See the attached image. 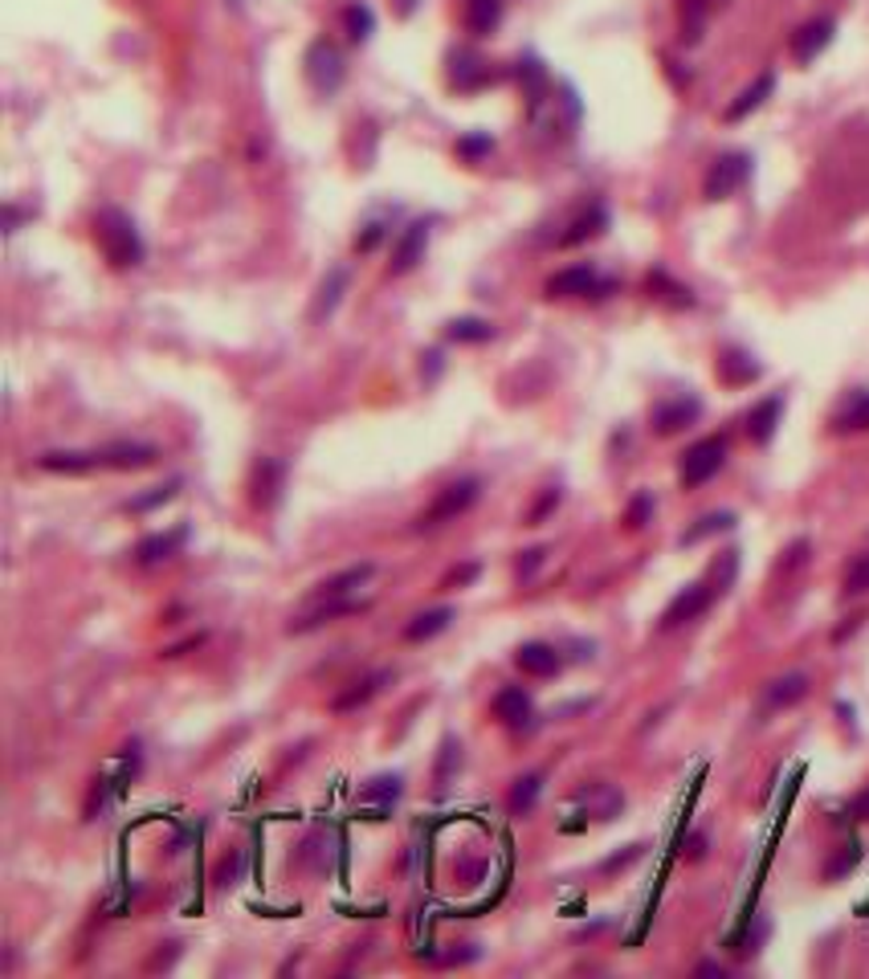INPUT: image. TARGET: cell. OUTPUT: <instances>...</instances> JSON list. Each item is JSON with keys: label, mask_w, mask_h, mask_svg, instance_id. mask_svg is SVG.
<instances>
[{"label": "cell", "mask_w": 869, "mask_h": 979, "mask_svg": "<svg viewBox=\"0 0 869 979\" xmlns=\"http://www.w3.org/2000/svg\"><path fill=\"white\" fill-rule=\"evenodd\" d=\"M531 714H535V706H531V694L522 690V686H507V690L494 694V719L510 727V731H522V727H531Z\"/></svg>", "instance_id": "cell-14"}, {"label": "cell", "mask_w": 869, "mask_h": 979, "mask_svg": "<svg viewBox=\"0 0 869 979\" xmlns=\"http://www.w3.org/2000/svg\"><path fill=\"white\" fill-rule=\"evenodd\" d=\"M445 339L450 344H490L494 339V323L478 315H462L445 323Z\"/></svg>", "instance_id": "cell-29"}, {"label": "cell", "mask_w": 869, "mask_h": 979, "mask_svg": "<svg viewBox=\"0 0 869 979\" xmlns=\"http://www.w3.org/2000/svg\"><path fill=\"white\" fill-rule=\"evenodd\" d=\"M360 600H327L323 608H315V612H306V617L298 620H290V633H311V629H319V624H327V620H339V617H351V612H360Z\"/></svg>", "instance_id": "cell-28"}, {"label": "cell", "mask_w": 869, "mask_h": 979, "mask_svg": "<svg viewBox=\"0 0 869 979\" xmlns=\"http://www.w3.org/2000/svg\"><path fill=\"white\" fill-rule=\"evenodd\" d=\"M184 539H189V527H184V522H180V527H172V531H163V534H147L144 543L135 548V563H139V567H156V563H168L176 551L184 548Z\"/></svg>", "instance_id": "cell-16"}, {"label": "cell", "mask_w": 869, "mask_h": 979, "mask_svg": "<svg viewBox=\"0 0 869 979\" xmlns=\"http://www.w3.org/2000/svg\"><path fill=\"white\" fill-rule=\"evenodd\" d=\"M156 458H160V449L144 446V441H115V446L99 449L102 470H147Z\"/></svg>", "instance_id": "cell-13"}, {"label": "cell", "mask_w": 869, "mask_h": 979, "mask_svg": "<svg viewBox=\"0 0 869 979\" xmlns=\"http://www.w3.org/2000/svg\"><path fill=\"white\" fill-rule=\"evenodd\" d=\"M771 90H776V74H759L752 87L735 94V102H731V106L723 111V119H726V123H740V119L755 115V111H759V106L771 99Z\"/></svg>", "instance_id": "cell-20"}, {"label": "cell", "mask_w": 869, "mask_h": 979, "mask_svg": "<svg viewBox=\"0 0 869 979\" xmlns=\"http://www.w3.org/2000/svg\"><path fill=\"white\" fill-rule=\"evenodd\" d=\"M857 862H861V849H857V845H845V853H840V857H833V862L825 865V878L837 881L840 874H845V869H854Z\"/></svg>", "instance_id": "cell-44"}, {"label": "cell", "mask_w": 869, "mask_h": 979, "mask_svg": "<svg viewBox=\"0 0 869 979\" xmlns=\"http://www.w3.org/2000/svg\"><path fill=\"white\" fill-rule=\"evenodd\" d=\"M617 282H605L592 266H567L560 274L548 278V299H605Z\"/></svg>", "instance_id": "cell-6"}, {"label": "cell", "mask_w": 869, "mask_h": 979, "mask_svg": "<svg viewBox=\"0 0 869 979\" xmlns=\"http://www.w3.org/2000/svg\"><path fill=\"white\" fill-rule=\"evenodd\" d=\"M503 25V0H465V30L474 37H490Z\"/></svg>", "instance_id": "cell-26"}, {"label": "cell", "mask_w": 869, "mask_h": 979, "mask_svg": "<svg viewBox=\"0 0 869 979\" xmlns=\"http://www.w3.org/2000/svg\"><path fill=\"white\" fill-rule=\"evenodd\" d=\"M828 429L833 432H866L869 429V389H849L837 401V408L828 413Z\"/></svg>", "instance_id": "cell-12"}, {"label": "cell", "mask_w": 869, "mask_h": 979, "mask_svg": "<svg viewBox=\"0 0 869 979\" xmlns=\"http://www.w3.org/2000/svg\"><path fill=\"white\" fill-rule=\"evenodd\" d=\"M429 221H413L405 233H400V241L392 249V261H388V274L392 278H405L413 274L420 261H425V249H429Z\"/></svg>", "instance_id": "cell-8"}, {"label": "cell", "mask_w": 869, "mask_h": 979, "mask_svg": "<svg viewBox=\"0 0 869 979\" xmlns=\"http://www.w3.org/2000/svg\"><path fill=\"white\" fill-rule=\"evenodd\" d=\"M490 151H494L490 135H465V139H458V156L470 159V164H478V159L490 156Z\"/></svg>", "instance_id": "cell-43"}, {"label": "cell", "mask_w": 869, "mask_h": 979, "mask_svg": "<svg viewBox=\"0 0 869 979\" xmlns=\"http://www.w3.org/2000/svg\"><path fill=\"white\" fill-rule=\"evenodd\" d=\"M723 0H681V37L686 42H698L702 37V25H707V16L719 9Z\"/></svg>", "instance_id": "cell-32"}, {"label": "cell", "mask_w": 869, "mask_h": 979, "mask_svg": "<svg viewBox=\"0 0 869 979\" xmlns=\"http://www.w3.org/2000/svg\"><path fill=\"white\" fill-rule=\"evenodd\" d=\"M343 25H348L351 42L360 45V42H368V37H372V30H376V16H372V9H368V4H360V0H356V4H348V9H343Z\"/></svg>", "instance_id": "cell-36"}, {"label": "cell", "mask_w": 869, "mask_h": 979, "mask_svg": "<svg viewBox=\"0 0 869 979\" xmlns=\"http://www.w3.org/2000/svg\"><path fill=\"white\" fill-rule=\"evenodd\" d=\"M42 470L49 474H87V470H102L99 465V449H90V453H78V449H58V453H42L37 458Z\"/></svg>", "instance_id": "cell-24"}, {"label": "cell", "mask_w": 869, "mask_h": 979, "mask_svg": "<svg viewBox=\"0 0 869 979\" xmlns=\"http://www.w3.org/2000/svg\"><path fill=\"white\" fill-rule=\"evenodd\" d=\"M539 792H543V776H519V779H515V788H510V796H507L510 817H527V812L535 808Z\"/></svg>", "instance_id": "cell-33"}, {"label": "cell", "mask_w": 869, "mask_h": 979, "mask_svg": "<svg viewBox=\"0 0 869 979\" xmlns=\"http://www.w3.org/2000/svg\"><path fill=\"white\" fill-rule=\"evenodd\" d=\"M849 817H854V821H869V792H861L854 804H849Z\"/></svg>", "instance_id": "cell-50"}, {"label": "cell", "mask_w": 869, "mask_h": 979, "mask_svg": "<svg viewBox=\"0 0 869 979\" xmlns=\"http://www.w3.org/2000/svg\"><path fill=\"white\" fill-rule=\"evenodd\" d=\"M800 563H809V539H797L792 548L783 551V560L776 572H792V567H800Z\"/></svg>", "instance_id": "cell-48"}, {"label": "cell", "mask_w": 869, "mask_h": 979, "mask_svg": "<svg viewBox=\"0 0 869 979\" xmlns=\"http://www.w3.org/2000/svg\"><path fill=\"white\" fill-rule=\"evenodd\" d=\"M400 796V776H376L360 792V804H392Z\"/></svg>", "instance_id": "cell-39"}, {"label": "cell", "mask_w": 869, "mask_h": 979, "mask_svg": "<svg viewBox=\"0 0 869 979\" xmlns=\"http://www.w3.org/2000/svg\"><path fill=\"white\" fill-rule=\"evenodd\" d=\"M458 767H462V743H458V739H445V743H441V755H437V772H433L437 796H445V788H450V779Z\"/></svg>", "instance_id": "cell-34"}, {"label": "cell", "mask_w": 869, "mask_h": 979, "mask_svg": "<svg viewBox=\"0 0 869 979\" xmlns=\"http://www.w3.org/2000/svg\"><path fill=\"white\" fill-rule=\"evenodd\" d=\"M306 82L315 94H335L343 87V54L327 37L311 42V49H306Z\"/></svg>", "instance_id": "cell-5"}, {"label": "cell", "mask_w": 869, "mask_h": 979, "mask_svg": "<svg viewBox=\"0 0 869 979\" xmlns=\"http://www.w3.org/2000/svg\"><path fill=\"white\" fill-rule=\"evenodd\" d=\"M735 527V515L731 510H714V515H702V519L690 527V531L681 534V548H690V543H702V539H710V534H719V531H731Z\"/></svg>", "instance_id": "cell-35"}, {"label": "cell", "mask_w": 869, "mask_h": 979, "mask_svg": "<svg viewBox=\"0 0 869 979\" xmlns=\"http://www.w3.org/2000/svg\"><path fill=\"white\" fill-rule=\"evenodd\" d=\"M560 498H564V494H560V486H555V490H548V494H543V498H539V503H535V510H531V515H527V527H539V522L548 519L551 510H555V506H560Z\"/></svg>", "instance_id": "cell-47"}, {"label": "cell", "mask_w": 869, "mask_h": 979, "mask_svg": "<svg viewBox=\"0 0 869 979\" xmlns=\"http://www.w3.org/2000/svg\"><path fill=\"white\" fill-rule=\"evenodd\" d=\"M605 229H609V209H605V204H592L588 213H579L576 221L567 225V233L560 237V245L572 249V245H584V241H592V237H600Z\"/></svg>", "instance_id": "cell-25"}, {"label": "cell", "mask_w": 869, "mask_h": 979, "mask_svg": "<svg viewBox=\"0 0 869 979\" xmlns=\"http://www.w3.org/2000/svg\"><path fill=\"white\" fill-rule=\"evenodd\" d=\"M804 694H809V674H783L764 690L759 710H764V714H771V710H788V706H797Z\"/></svg>", "instance_id": "cell-21"}, {"label": "cell", "mask_w": 869, "mask_h": 979, "mask_svg": "<svg viewBox=\"0 0 869 979\" xmlns=\"http://www.w3.org/2000/svg\"><path fill=\"white\" fill-rule=\"evenodd\" d=\"M653 519V494H633V503H629V510H624V531H641V527H650Z\"/></svg>", "instance_id": "cell-40"}, {"label": "cell", "mask_w": 869, "mask_h": 979, "mask_svg": "<svg viewBox=\"0 0 869 979\" xmlns=\"http://www.w3.org/2000/svg\"><path fill=\"white\" fill-rule=\"evenodd\" d=\"M735 572H740V551H723V555H719V563H714V592L731 588Z\"/></svg>", "instance_id": "cell-42"}, {"label": "cell", "mask_w": 869, "mask_h": 979, "mask_svg": "<svg viewBox=\"0 0 869 979\" xmlns=\"http://www.w3.org/2000/svg\"><path fill=\"white\" fill-rule=\"evenodd\" d=\"M714 584H690V588H681L674 600L666 605V612H662V633H669V629H681V624H690V620H698L702 612H707L710 605H714Z\"/></svg>", "instance_id": "cell-7"}, {"label": "cell", "mask_w": 869, "mask_h": 979, "mask_svg": "<svg viewBox=\"0 0 869 979\" xmlns=\"http://www.w3.org/2000/svg\"><path fill=\"white\" fill-rule=\"evenodd\" d=\"M453 612L450 605H441V608H429V612H420V617L408 620V629H405V641H433L437 633H445L453 624Z\"/></svg>", "instance_id": "cell-27"}, {"label": "cell", "mask_w": 869, "mask_h": 979, "mask_svg": "<svg viewBox=\"0 0 869 979\" xmlns=\"http://www.w3.org/2000/svg\"><path fill=\"white\" fill-rule=\"evenodd\" d=\"M702 417V401L698 396H669L653 408V432L657 437H674V432L690 429Z\"/></svg>", "instance_id": "cell-10"}, {"label": "cell", "mask_w": 869, "mask_h": 979, "mask_svg": "<svg viewBox=\"0 0 869 979\" xmlns=\"http://www.w3.org/2000/svg\"><path fill=\"white\" fill-rule=\"evenodd\" d=\"M348 294V266H335L331 274L323 278L319 290H315V303H311V323H327L335 315V306L343 303Z\"/></svg>", "instance_id": "cell-17"}, {"label": "cell", "mask_w": 869, "mask_h": 979, "mask_svg": "<svg viewBox=\"0 0 869 979\" xmlns=\"http://www.w3.org/2000/svg\"><path fill=\"white\" fill-rule=\"evenodd\" d=\"M204 637L196 633V637H189V641H180V645H172V649H163V657H180V653H189V649H196L201 645Z\"/></svg>", "instance_id": "cell-51"}, {"label": "cell", "mask_w": 869, "mask_h": 979, "mask_svg": "<svg viewBox=\"0 0 869 979\" xmlns=\"http://www.w3.org/2000/svg\"><path fill=\"white\" fill-rule=\"evenodd\" d=\"M241 869H246V853H237V857H233V862H221V869H217V881H221V886H233V881L241 878Z\"/></svg>", "instance_id": "cell-49"}, {"label": "cell", "mask_w": 869, "mask_h": 979, "mask_svg": "<svg viewBox=\"0 0 869 979\" xmlns=\"http://www.w3.org/2000/svg\"><path fill=\"white\" fill-rule=\"evenodd\" d=\"M388 669H376V674H368L363 677V682H356V686H351L348 694H339V698H335V714H348V710H356V706H363L368 702V698H372V694H380V686H384V682H388Z\"/></svg>", "instance_id": "cell-31"}, {"label": "cell", "mask_w": 869, "mask_h": 979, "mask_svg": "<svg viewBox=\"0 0 869 979\" xmlns=\"http://www.w3.org/2000/svg\"><path fill=\"white\" fill-rule=\"evenodd\" d=\"M548 560V548H531V551H522L519 563H515V576L519 579H531L539 572V563Z\"/></svg>", "instance_id": "cell-46"}, {"label": "cell", "mask_w": 869, "mask_h": 979, "mask_svg": "<svg viewBox=\"0 0 869 979\" xmlns=\"http://www.w3.org/2000/svg\"><path fill=\"white\" fill-rule=\"evenodd\" d=\"M645 286H650V294H657L662 303L695 306V294H690V290H686V286H678V282H669V278L662 274V270H657V274H650V282H645Z\"/></svg>", "instance_id": "cell-37"}, {"label": "cell", "mask_w": 869, "mask_h": 979, "mask_svg": "<svg viewBox=\"0 0 869 979\" xmlns=\"http://www.w3.org/2000/svg\"><path fill=\"white\" fill-rule=\"evenodd\" d=\"M726 461V437H702L698 446H690L681 453V486L695 490L707 486L710 477L723 470Z\"/></svg>", "instance_id": "cell-4"}, {"label": "cell", "mask_w": 869, "mask_h": 979, "mask_svg": "<svg viewBox=\"0 0 869 979\" xmlns=\"http://www.w3.org/2000/svg\"><path fill=\"white\" fill-rule=\"evenodd\" d=\"M450 82L458 90H478L490 82V66L478 58V54H470V49H453L450 54Z\"/></svg>", "instance_id": "cell-19"}, {"label": "cell", "mask_w": 869, "mask_h": 979, "mask_svg": "<svg viewBox=\"0 0 869 979\" xmlns=\"http://www.w3.org/2000/svg\"><path fill=\"white\" fill-rule=\"evenodd\" d=\"M372 576H376V563H356V567H343L339 576L315 584V600H335V596H348V592L363 588V584H368Z\"/></svg>", "instance_id": "cell-22"}, {"label": "cell", "mask_w": 869, "mask_h": 979, "mask_svg": "<svg viewBox=\"0 0 869 979\" xmlns=\"http://www.w3.org/2000/svg\"><path fill=\"white\" fill-rule=\"evenodd\" d=\"M579 804H588V812L592 817H600V821H612L617 812H621V792L612 788V784H592V788H584V792L576 796Z\"/></svg>", "instance_id": "cell-30"}, {"label": "cell", "mask_w": 869, "mask_h": 979, "mask_svg": "<svg viewBox=\"0 0 869 979\" xmlns=\"http://www.w3.org/2000/svg\"><path fill=\"white\" fill-rule=\"evenodd\" d=\"M780 417H783V396H768V401H759L747 413V437H752L755 446H768L771 437H776V429H780Z\"/></svg>", "instance_id": "cell-18"}, {"label": "cell", "mask_w": 869, "mask_h": 979, "mask_svg": "<svg viewBox=\"0 0 869 979\" xmlns=\"http://www.w3.org/2000/svg\"><path fill=\"white\" fill-rule=\"evenodd\" d=\"M176 490H180V477H172V482H163V486H151V494H139V498H131L127 510H135V515H147V510H156V506L172 503Z\"/></svg>", "instance_id": "cell-38"}, {"label": "cell", "mask_w": 869, "mask_h": 979, "mask_svg": "<svg viewBox=\"0 0 869 979\" xmlns=\"http://www.w3.org/2000/svg\"><path fill=\"white\" fill-rule=\"evenodd\" d=\"M866 592H869V551L857 555L849 563V572H845V596H866Z\"/></svg>", "instance_id": "cell-41"}, {"label": "cell", "mask_w": 869, "mask_h": 979, "mask_svg": "<svg viewBox=\"0 0 869 979\" xmlns=\"http://www.w3.org/2000/svg\"><path fill=\"white\" fill-rule=\"evenodd\" d=\"M698 976H723V967H719V964H702V967H698Z\"/></svg>", "instance_id": "cell-52"}, {"label": "cell", "mask_w": 869, "mask_h": 979, "mask_svg": "<svg viewBox=\"0 0 869 979\" xmlns=\"http://www.w3.org/2000/svg\"><path fill=\"white\" fill-rule=\"evenodd\" d=\"M94 241H99L102 258L111 261L115 270H127V266H139L144 261V237L135 229V221H131L123 209H99L94 216Z\"/></svg>", "instance_id": "cell-1"}, {"label": "cell", "mask_w": 869, "mask_h": 979, "mask_svg": "<svg viewBox=\"0 0 869 979\" xmlns=\"http://www.w3.org/2000/svg\"><path fill=\"white\" fill-rule=\"evenodd\" d=\"M282 486H286V465L278 458H261L253 465V477H249V503L261 506V510H274L278 498H282Z\"/></svg>", "instance_id": "cell-11"}, {"label": "cell", "mask_w": 869, "mask_h": 979, "mask_svg": "<svg viewBox=\"0 0 869 979\" xmlns=\"http://www.w3.org/2000/svg\"><path fill=\"white\" fill-rule=\"evenodd\" d=\"M759 372H764V368H759L747 351H740V347H726L723 356H719V380L731 384V389H743V384L759 380Z\"/></svg>", "instance_id": "cell-23"}, {"label": "cell", "mask_w": 869, "mask_h": 979, "mask_svg": "<svg viewBox=\"0 0 869 979\" xmlns=\"http://www.w3.org/2000/svg\"><path fill=\"white\" fill-rule=\"evenodd\" d=\"M478 494H482V482L478 477H458V482H450V486H441L437 490V498L425 510L417 515V531H433V527H445V522H458L470 510V506L478 503Z\"/></svg>", "instance_id": "cell-2"}, {"label": "cell", "mask_w": 869, "mask_h": 979, "mask_svg": "<svg viewBox=\"0 0 869 979\" xmlns=\"http://www.w3.org/2000/svg\"><path fill=\"white\" fill-rule=\"evenodd\" d=\"M478 563H462V567H453L450 576L441 579V592H453V588H465V584H474L478 579Z\"/></svg>", "instance_id": "cell-45"}, {"label": "cell", "mask_w": 869, "mask_h": 979, "mask_svg": "<svg viewBox=\"0 0 869 979\" xmlns=\"http://www.w3.org/2000/svg\"><path fill=\"white\" fill-rule=\"evenodd\" d=\"M752 176V156L747 151H723V156L710 164L707 180H702V196L707 201H726L735 196Z\"/></svg>", "instance_id": "cell-3"}, {"label": "cell", "mask_w": 869, "mask_h": 979, "mask_svg": "<svg viewBox=\"0 0 869 979\" xmlns=\"http://www.w3.org/2000/svg\"><path fill=\"white\" fill-rule=\"evenodd\" d=\"M833 33H837V21H833V16H812V21H804V25L792 33V58H797L800 66L816 61L828 45H833Z\"/></svg>", "instance_id": "cell-9"}, {"label": "cell", "mask_w": 869, "mask_h": 979, "mask_svg": "<svg viewBox=\"0 0 869 979\" xmlns=\"http://www.w3.org/2000/svg\"><path fill=\"white\" fill-rule=\"evenodd\" d=\"M515 665H519L527 677H555L560 674V665H564V657H560V649L548 645V641H527V645L515 649Z\"/></svg>", "instance_id": "cell-15"}]
</instances>
